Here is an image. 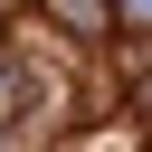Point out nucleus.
I'll use <instances>...</instances> for the list:
<instances>
[{
    "mask_svg": "<svg viewBox=\"0 0 152 152\" xmlns=\"http://www.w3.org/2000/svg\"><path fill=\"white\" fill-rule=\"evenodd\" d=\"M38 28L66 48H104L114 38V0H38Z\"/></svg>",
    "mask_w": 152,
    "mask_h": 152,
    "instance_id": "f257e3e1",
    "label": "nucleus"
},
{
    "mask_svg": "<svg viewBox=\"0 0 152 152\" xmlns=\"http://www.w3.org/2000/svg\"><path fill=\"white\" fill-rule=\"evenodd\" d=\"M28 86H38V76H28V57H19V48H0V124L28 104Z\"/></svg>",
    "mask_w": 152,
    "mask_h": 152,
    "instance_id": "f03ea898",
    "label": "nucleus"
},
{
    "mask_svg": "<svg viewBox=\"0 0 152 152\" xmlns=\"http://www.w3.org/2000/svg\"><path fill=\"white\" fill-rule=\"evenodd\" d=\"M114 38L142 48V38H152V0H114Z\"/></svg>",
    "mask_w": 152,
    "mask_h": 152,
    "instance_id": "7ed1b4c3",
    "label": "nucleus"
}]
</instances>
